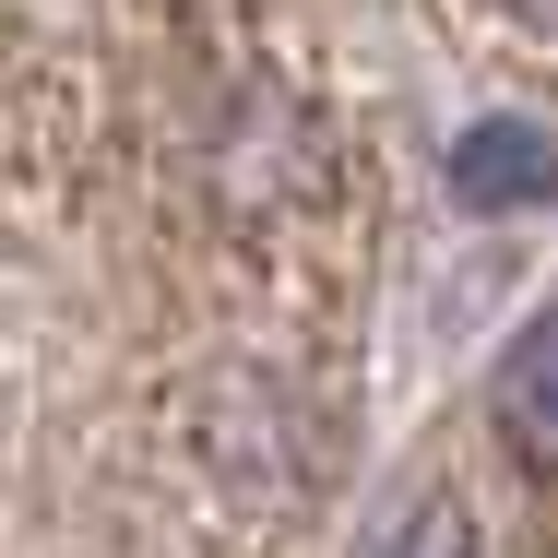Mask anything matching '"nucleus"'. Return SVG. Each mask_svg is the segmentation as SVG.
<instances>
[{"mask_svg": "<svg viewBox=\"0 0 558 558\" xmlns=\"http://www.w3.org/2000/svg\"><path fill=\"white\" fill-rule=\"evenodd\" d=\"M487 404H499V440L558 475V310L523 322V344L499 356V392H487Z\"/></svg>", "mask_w": 558, "mask_h": 558, "instance_id": "1", "label": "nucleus"}, {"mask_svg": "<svg viewBox=\"0 0 558 558\" xmlns=\"http://www.w3.org/2000/svg\"><path fill=\"white\" fill-rule=\"evenodd\" d=\"M451 179H463V203H523V191H558V143L523 119H487V131H463Z\"/></svg>", "mask_w": 558, "mask_h": 558, "instance_id": "2", "label": "nucleus"}, {"mask_svg": "<svg viewBox=\"0 0 558 558\" xmlns=\"http://www.w3.org/2000/svg\"><path fill=\"white\" fill-rule=\"evenodd\" d=\"M368 558H475V523H463V499L428 487V499H404L392 523H380V547Z\"/></svg>", "mask_w": 558, "mask_h": 558, "instance_id": "3", "label": "nucleus"}]
</instances>
